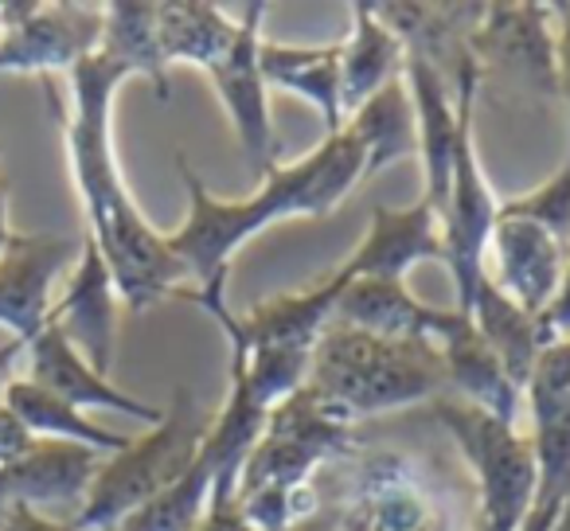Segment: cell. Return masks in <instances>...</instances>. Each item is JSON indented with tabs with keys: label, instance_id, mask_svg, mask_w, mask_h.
I'll return each mask as SVG.
<instances>
[{
	"label": "cell",
	"instance_id": "cell-1",
	"mask_svg": "<svg viewBox=\"0 0 570 531\" xmlns=\"http://www.w3.org/2000/svg\"><path fill=\"white\" fill-rule=\"evenodd\" d=\"M67 79H71V106H59L48 79L43 87L63 126L67 165L87 215V238L110 266L118 297L129 313H149L168 297L180 302V294L188 289V274L168 250L165 230L153 227L137 207L114 149V98L134 75L110 56L95 51Z\"/></svg>",
	"mask_w": 570,
	"mask_h": 531
},
{
	"label": "cell",
	"instance_id": "cell-2",
	"mask_svg": "<svg viewBox=\"0 0 570 531\" xmlns=\"http://www.w3.org/2000/svg\"><path fill=\"white\" fill-rule=\"evenodd\" d=\"M176 165L188 191V212L180 227L168 230L165 238L188 274V289L180 294V302L199 305L207 317H215L219 309H227V274L235 254L274 223L333 215L364 184V145L348 129H341L313 145L294 165L277 160L258 180V188L243 199L215 196L188 165V157H176Z\"/></svg>",
	"mask_w": 570,
	"mask_h": 531
},
{
	"label": "cell",
	"instance_id": "cell-3",
	"mask_svg": "<svg viewBox=\"0 0 570 531\" xmlns=\"http://www.w3.org/2000/svg\"><path fill=\"white\" fill-rule=\"evenodd\" d=\"M356 422L328 406L305 383L274 406L266 430L246 453L230 504L254 531H297L321 512L317 473L360 445Z\"/></svg>",
	"mask_w": 570,
	"mask_h": 531
},
{
	"label": "cell",
	"instance_id": "cell-4",
	"mask_svg": "<svg viewBox=\"0 0 570 531\" xmlns=\"http://www.w3.org/2000/svg\"><path fill=\"white\" fill-rule=\"evenodd\" d=\"M328 504V531H465L461 481L419 450H352Z\"/></svg>",
	"mask_w": 570,
	"mask_h": 531
},
{
	"label": "cell",
	"instance_id": "cell-5",
	"mask_svg": "<svg viewBox=\"0 0 570 531\" xmlns=\"http://www.w3.org/2000/svg\"><path fill=\"white\" fill-rule=\"evenodd\" d=\"M305 383L356 426L445 395L442 360L430 344L391 341L348 325L325 328Z\"/></svg>",
	"mask_w": 570,
	"mask_h": 531
},
{
	"label": "cell",
	"instance_id": "cell-6",
	"mask_svg": "<svg viewBox=\"0 0 570 531\" xmlns=\"http://www.w3.org/2000/svg\"><path fill=\"white\" fill-rule=\"evenodd\" d=\"M207 426H212V414L204 411V403L188 387H176L157 426H149L141 437H129L126 450L102 458L71 523L79 531H118L129 515L141 512L153 496H160L168 484L188 473L207 437Z\"/></svg>",
	"mask_w": 570,
	"mask_h": 531
},
{
	"label": "cell",
	"instance_id": "cell-7",
	"mask_svg": "<svg viewBox=\"0 0 570 531\" xmlns=\"http://www.w3.org/2000/svg\"><path fill=\"white\" fill-rule=\"evenodd\" d=\"M430 411L461 450L473 481L469 531H520L539 500V461L528 430L453 395H438Z\"/></svg>",
	"mask_w": 570,
	"mask_h": 531
},
{
	"label": "cell",
	"instance_id": "cell-8",
	"mask_svg": "<svg viewBox=\"0 0 570 531\" xmlns=\"http://www.w3.org/2000/svg\"><path fill=\"white\" fill-rule=\"evenodd\" d=\"M473 59L481 82H500L531 102H559L551 4H484Z\"/></svg>",
	"mask_w": 570,
	"mask_h": 531
},
{
	"label": "cell",
	"instance_id": "cell-9",
	"mask_svg": "<svg viewBox=\"0 0 570 531\" xmlns=\"http://www.w3.org/2000/svg\"><path fill=\"white\" fill-rule=\"evenodd\" d=\"M102 43V4H0V75H71Z\"/></svg>",
	"mask_w": 570,
	"mask_h": 531
},
{
	"label": "cell",
	"instance_id": "cell-10",
	"mask_svg": "<svg viewBox=\"0 0 570 531\" xmlns=\"http://www.w3.org/2000/svg\"><path fill=\"white\" fill-rule=\"evenodd\" d=\"M266 4H246L238 40L207 67V82H212L215 98L227 110L230 126L243 145V157L250 165L254 180L277 165V137H274V114H269V87L262 79L258 67V43H262V20H266Z\"/></svg>",
	"mask_w": 570,
	"mask_h": 531
},
{
	"label": "cell",
	"instance_id": "cell-11",
	"mask_svg": "<svg viewBox=\"0 0 570 531\" xmlns=\"http://www.w3.org/2000/svg\"><path fill=\"white\" fill-rule=\"evenodd\" d=\"M82 235H12L0 254V328L28 344L48 328L56 282L79 262Z\"/></svg>",
	"mask_w": 570,
	"mask_h": 531
},
{
	"label": "cell",
	"instance_id": "cell-12",
	"mask_svg": "<svg viewBox=\"0 0 570 531\" xmlns=\"http://www.w3.org/2000/svg\"><path fill=\"white\" fill-rule=\"evenodd\" d=\"M567 258L570 246L559 235H551L543 223L504 212V207L497 212V227H492L489 250H484V274L508 302L528 309L531 317H543L547 305L554 302Z\"/></svg>",
	"mask_w": 570,
	"mask_h": 531
},
{
	"label": "cell",
	"instance_id": "cell-13",
	"mask_svg": "<svg viewBox=\"0 0 570 531\" xmlns=\"http://www.w3.org/2000/svg\"><path fill=\"white\" fill-rule=\"evenodd\" d=\"M375 17L399 36L406 56L434 67L461 87L476 75L473 36L481 28L484 4H450V0H387L375 4Z\"/></svg>",
	"mask_w": 570,
	"mask_h": 531
},
{
	"label": "cell",
	"instance_id": "cell-14",
	"mask_svg": "<svg viewBox=\"0 0 570 531\" xmlns=\"http://www.w3.org/2000/svg\"><path fill=\"white\" fill-rule=\"evenodd\" d=\"M422 262H442L445 266V238H442V219L438 212L419 199L406 207H387L375 204L367 230L360 238V246L333 266L344 282L356 278H391L406 282V274Z\"/></svg>",
	"mask_w": 570,
	"mask_h": 531
},
{
	"label": "cell",
	"instance_id": "cell-15",
	"mask_svg": "<svg viewBox=\"0 0 570 531\" xmlns=\"http://www.w3.org/2000/svg\"><path fill=\"white\" fill-rule=\"evenodd\" d=\"M118 309L121 297L118 286H114L110 266L98 254V246L82 235L79 262L67 274L63 294L51 305L48 325L59 328L87 356V364H95L106 375L114 364V348H118Z\"/></svg>",
	"mask_w": 570,
	"mask_h": 531
},
{
	"label": "cell",
	"instance_id": "cell-16",
	"mask_svg": "<svg viewBox=\"0 0 570 531\" xmlns=\"http://www.w3.org/2000/svg\"><path fill=\"white\" fill-rule=\"evenodd\" d=\"M98 465H102V453L87 450V445L36 437V445L24 458L0 469V508L28 504L36 512H59L75 520Z\"/></svg>",
	"mask_w": 570,
	"mask_h": 531
},
{
	"label": "cell",
	"instance_id": "cell-17",
	"mask_svg": "<svg viewBox=\"0 0 570 531\" xmlns=\"http://www.w3.org/2000/svg\"><path fill=\"white\" fill-rule=\"evenodd\" d=\"M20 375H28V380L40 383L43 391L59 395L63 403L79 406V411L95 406V411L126 414V419L149 422V426H157V422L165 419V406H153V403H145V399L121 391L118 383H110V375H102L95 364H87V356L51 325L24 348V372Z\"/></svg>",
	"mask_w": 570,
	"mask_h": 531
},
{
	"label": "cell",
	"instance_id": "cell-18",
	"mask_svg": "<svg viewBox=\"0 0 570 531\" xmlns=\"http://www.w3.org/2000/svg\"><path fill=\"white\" fill-rule=\"evenodd\" d=\"M458 317H461L458 305H426L422 297H414L406 289V282L356 278V282H344L333 325L391 336V341H422L434 348L458 325Z\"/></svg>",
	"mask_w": 570,
	"mask_h": 531
},
{
	"label": "cell",
	"instance_id": "cell-19",
	"mask_svg": "<svg viewBox=\"0 0 570 531\" xmlns=\"http://www.w3.org/2000/svg\"><path fill=\"white\" fill-rule=\"evenodd\" d=\"M445 372V395L473 403L497 419L520 426L523 422V387L508 375L497 352L484 344V336L473 328L469 313H461L458 325L434 344Z\"/></svg>",
	"mask_w": 570,
	"mask_h": 531
},
{
	"label": "cell",
	"instance_id": "cell-20",
	"mask_svg": "<svg viewBox=\"0 0 570 531\" xmlns=\"http://www.w3.org/2000/svg\"><path fill=\"white\" fill-rule=\"evenodd\" d=\"M258 67L269 90L309 102L325 121V137L344 129L341 102V43H277L262 36Z\"/></svg>",
	"mask_w": 570,
	"mask_h": 531
},
{
	"label": "cell",
	"instance_id": "cell-21",
	"mask_svg": "<svg viewBox=\"0 0 570 531\" xmlns=\"http://www.w3.org/2000/svg\"><path fill=\"white\" fill-rule=\"evenodd\" d=\"M352 28L341 40V102L344 118L356 114L367 98H375L383 87L403 79L406 71V48L399 36L375 17L372 0L348 4Z\"/></svg>",
	"mask_w": 570,
	"mask_h": 531
},
{
	"label": "cell",
	"instance_id": "cell-22",
	"mask_svg": "<svg viewBox=\"0 0 570 531\" xmlns=\"http://www.w3.org/2000/svg\"><path fill=\"white\" fill-rule=\"evenodd\" d=\"M344 129L364 145V180L380 176L399 160H419V118L406 79H395L356 114L344 118Z\"/></svg>",
	"mask_w": 570,
	"mask_h": 531
},
{
	"label": "cell",
	"instance_id": "cell-23",
	"mask_svg": "<svg viewBox=\"0 0 570 531\" xmlns=\"http://www.w3.org/2000/svg\"><path fill=\"white\" fill-rule=\"evenodd\" d=\"M238 28H243V17H227V9L207 4V0H165V4H157V40L168 71L176 63L207 71L238 40Z\"/></svg>",
	"mask_w": 570,
	"mask_h": 531
},
{
	"label": "cell",
	"instance_id": "cell-24",
	"mask_svg": "<svg viewBox=\"0 0 570 531\" xmlns=\"http://www.w3.org/2000/svg\"><path fill=\"white\" fill-rule=\"evenodd\" d=\"M4 406H9V411L17 414V419L24 422L36 437L87 445V450L102 453V458H110V453H118L129 445L126 434H114V430L90 422L87 411L63 403V399L51 395V391H43L40 383H32L28 375H17V380L4 387Z\"/></svg>",
	"mask_w": 570,
	"mask_h": 531
},
{
	"label": "cell",
	"instance_id": "cell-25",
	"mask_svg": "<svg viewBox=\"0 0 570 531\" xmlns=\"http://www.w3.org/2000/svg\"><path fill=\"white\" fill-rule=\"evenodd\" d=\"M465 313H469V321H473L476 333L484 336V344H489V348L500 356V364L508 367V375L523 387L539 348L547 344L543 328H539V317H531L528 309L508 302V297L489 282V274L481 278V286H476V294Z\"/></svg>",
	"mask_w": 570,
	"mask_h": 531
},
{
	"label": "cell",
	"instance_id": "cell-26",
	"mask_svg": "<svg viewBox=\"0 0 570 531\" xmlns=\"http://www.w3.org/2000/svg\"><path fill=\"white\" fill-rule=\"evenodd\" d=\"M98 51L110 56L114 63H121L129 75L149 79L160 98L173 95L168 67L157 40V4H149V0H114V4H102V43H98Z\"/></svg>",
	"mask_w": 570,
	"mask_h": 531
},
{
	"label": "cell",
	"instance_id": "cell-27",
	"mask_svg": "<svg viewBox=\"0 0 570 531\" xmlns=\"http://www.w3.org/2000/svg\"><path fill=\"white\" fill-rule=\"evenodd\" d=\"M500 207L543 223L551 235H559L562 243L570 246V149H567V157H562V165L554 168L539 188L523 191V196H512V199H500Z\"/></svg>",
	"mask_w": 570,
	"mask_h": 531
},
{
	"label": "cell",
	"instance_id": "cell-28",
	"mask_svg": "<svg viewBox=\"0 0 570 531\" xmlns=\"http://www.w3.org/2000/svg\"><path fill=\"white\" fill-rule=\"evenodd\" d=\"M0 531H79L67 515L36 512L28 504H9L0 515Z\"/></svg>",
	"mask_w": 570,
	"mask_h": 531
},
{
	"label": "cell",
	"instance_id": "cell-29",
	"mask_svg": "<svg viewBox=\"0 0 570 531\" xmlns=\"http://www.w3.org/2000/svg\"><path fill=\"white\" fill-rule=\"evenodd\" d=\"M554 20V63H559V102L570 118V4H551Z\"/></svg>",
	"mask_w": 570,
	"mask_h": 531
},
{
	"label": "cell",
	"instance_id": "cell-30",
	"mask_svg": "<svg viewBox=\"0 0 570 531\" xmlns=\"http://www.w3.org/2000/svg\"><path fill=\"white\" fill-rule=\"evenodd\" d=\"M32 445H36L32 430H28L24 422L9 411V406L0 403V469L12 465V461H20Z\"/></svg>",
	"mask_w": 570,
	"mask_h": 531
},
{
	"label": "cell",
	"instance_id": "cell-31",
	"mask_svg": "<svg viewBox=\"0 0 570 531\" xmlns=\"http://www.w3.org/2000/svg\"><path fill=\"white\" fill-rule=\"evenodd\" d=\"M539 328H543V341H567L570 336V258L567 271H562V282L554 289V302L547 305V313L539 317Z\"/></svg>",
	"mask_w": 570,
	"mask_h": 531
},
{
	"label": "cell",
	"instance_id": "cell-32",
	"mask_svg": "<svg viewBox=\"0 0 570 531\" xmlns=\"http://www.w3.org/2000/svg\"><path fill=\"white\" fill-rule=\"evenodd\" d=\"M196 531H254L250 523L243 520V512H238L235 504H212L207 508V515L196 523Z\"/></svg>",
	"mask_w": 570,
	"mask_h": 531
},
{
	"label": "cell",
	"instance_id": "cell-33",
	"mask_svg": "<svg viewBox=\"0 0 570 531\" xmlns=\"http://www.w3.org/2000/svg\"><path fill=\"white\" fill-rule=\"evenodd\" d=\"M24 364V344L20 341H9L0 344V403H4V387H9L12 380H17V367Z\"/></svg>",
	"mask_w": 570,
	"mask_h": 531
},
{
	"label": "cell",
	"instance_id": "cell-34",
	"mask_svg": "<svg viewBox=\"0 0 570 531\" xmlns=\"http://www.w3.org/2000/svg\"><path fill=\"white\" fill-rule=\"evenodd\" d=\"M12 235H17V230L9 227V180H0V254H4Z\"/></svg>",
	"mask_w": 570,
	"mask_h": 531
},
{
	"label": "cell",
	"instance_id": "cell-35",
	"mask_svg": "<svg viewBox=\"0 0 570 531\" xmlns=\"http://www.w3.org/2000/svg\"><path fill=\"white\" fill-rule=\"evenodd\" d=\"M551 531H570V492H567V500H562V508H559V515H554V523H551Z\"/></svg>",
	"mask_w": 570,
	"mask_h": 531
},
{
	"label": "cell",
	"instance_id": "cell-36",
	"mask_svg": "<svg viewBox=\"0 0 570 531\" xmlns=\"http://www.w3.org/2000/svg\"><path fill=\"white\" fill-rule=\"evenodd\" d=\"M0 153H4V145H0Z\"/></svg>",
	"mask_w": 570,
	"mask_h": 531
},
{
	"label": "cell",
	"instance_id": "cell-37",
	"mask_svg": "<svg viewBox=\"0 0 570 531\" xmlns=\"http://www.w3.org/2000/svg\"><path fill=\"white\" fill-rule=\"evenodd\" d=\"M0 515H4V508H0Z\"/></svg>",
	"mask_w": 570,
	"mask_h": 531
}]
</instances>
